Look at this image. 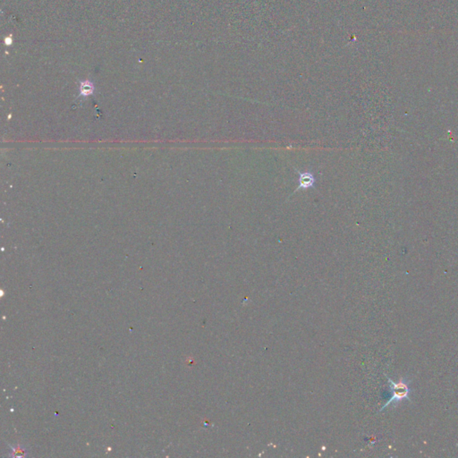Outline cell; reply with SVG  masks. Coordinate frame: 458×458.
Wrapping results in <instances>:
<instances>
[{"label": "cell", "mask_w": 458, "mask_h": 458, "mask_svg": "<svg viewBox=\"0 0 458 458\" xmlns=\"http://www.w3.org/2000/svg\"><path fill=\"white\" fill-rule=\"evenodd\" d=\"M297 173L298 175H299V177H298V183H299V185H298L297 188H296L295 192L300 191V190L307 191V190H309L311 188L313 189V188L315 187V184H316V177L314 176V174H313V172L298 171Z\"/></svg>", "instance_id": "7a4b0ae2"}, {"label": "cell", "mask_w": 458, "mask_h": 458, "mask_svg": "<svg viewBox=\"0 0 458 458\" xmlns=\"http://www.w3.org/2000/svg\"><path fill=\"white\" fill-rule=\"evenodd\" d=\"M12 456H25L26 455V450L23 447H13L12 448Z\"/></svg>", "instance_id": "277c9868"}, {"label": "cell", "mask_w": 458, "mask_h": 458, "mask_svg": "<svg viewBox=\"0 0 458 458\" xmlns=\"http://www.w3.org/2000/svg\"><path fill=\"white\" fill-rule=\"evenodd\" d=\"M93 85L92 84H91L90 82H84V83H82L81 84L80 87V92L81 94L84 96H88L90 94H92V92H93Z\"/></svg>", "instance_id": "3957f363"}, {"label": "cell", "mask_w": 458, "mask_h": 458, "mask_svg": "<svg viewBox=\"0 0 458 458\" xmlns=\"http://www.w3.org/2000/svg\"><path fill=\"white\" fill-rule=\"evenodd\" d=\"M388 379H389V383H390L391 397H390V400L388 401L385 405L382 406V408L380 409V412L386 409L388 405H391V404H397L400 401L405 400V399L412 402V399L410 398L411 388H410V385H409V382L410 381H408V379L401 378L398 382H395L392 378H388Z\"/></svg>", "instance_id": "6da1fadb"}]
</instances>
